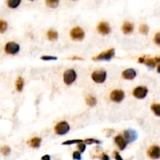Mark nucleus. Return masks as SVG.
<instances>
[{
  "instance_id": "36",
  "label": "nucleus",
  "mask_w": 160,
  "mask_h": 160,
  "mask_svg": "<svg viewBox=\"0 0 160 160\" xmlns=\"http://www.w3.org/2000/svg\"><path fill=\"white\" fill-rule=\"evenodd\" d=\"M146 57L144 55V56H142V57H140L139 59H138V63H145V60Z\"/></svg>"
},
{
  "instance_id": "19",
  "label": "nucleus",
  "mask_w": 160,
  "mask_h": 160,
  "mask_svg": "<svg viewBox=\"0 0 160 160\" xmlns=\"http://www.w3.org/2000/svg\"><path fill=\"white\" fill-rule=\"evenodd\" d=\"M85 101H86L87 105H89V106L93 107L97 104L96 98L92 96V95H88V96H87L86 99H85Z\"/></svg>"
},
{
  "instance_id": "3",
  "label": "nucleus",
  "mask_w": 160,
  "mask_h": 160,
  "mask_svg": "<svg viewBox=\"0 0 160 160\" xmlns=\"http://www.w3.org/2000/svg\"><path fill=\"white\" fill-rule=\"evenodd\" d=\"M107 77V72L104 70H94L91 74V79L97 84H102Z\"/></svg>"
},
{
  "instance_id": "26",
  "label": "nucleus",
  "mask_w": 160,
  "mask_h": 160,
  "mask_svg": "<svg viewBox=\"0 0 160 160\" xmlns=\"http://www.w3.org/2000/svg\"><path fill=\"white\" fill-rule=\"evenodd\" d=\"M84 142L85 143V145H86V144L87 145H91V144H98V145H99V144L102 143L101 141L94 139V138H87V139L84 140Z\"/></svg>"
},
{
  "instance_id": "18",
  "label": "nucleus",
  "mask_w": 160,
  "mask_h": 160,
  "mask_svg": "<svg viewBox=\"0 0 160 160\" xmlns=\"http://www.w3.org/2000/svg\"><path fill=\"white\" fill-rule=\"evenodd\" d=\"M24 79L21 77H19L17 80H16V89H17V91H18L19 92L22 91L23 88H24Z\"/></svg>"
},
{
  "instance_id": "23",
  "label": "nucleus",
  "mask_w": 160,
  "mask_h": 160,
  "mask_svg": "<svg viewBox=\"0 0 160 160\" xmlns=\"http://www.w3.org/2000/svg\"><path fill=\"white\" fill-rule=\"evenodd\" d=\"M84 142V141L81 139H74V140H68L66 142H63L62 143L63 145H74V144H80Z\"/></svg>"
},
{
  "instance_id": "10",
  "label": "nucleus",
  "mask_w": 160,
  "mask_h": 160,
  "mask_svg": "<svg viewBox=\"0 0 160 160\" xmlns=\"http://www.w3.org/2000/svg\"><path fill=\"white\" fill-rule=\"evenodd\" d=\"M148 155L152 159H158L160 157V148L158 145H152L148 150Z\"/></svg>"
},
{
  "instance_id": "12",
  "label": "nucleus",
  "mask_w": 160,
  "mask_h": 160,
  "mask_svg": "<svg viewBox=\"0 0 160 160\" xmlns=\"http://www.w3.org/2000/svg\"><path fill=\"white\" fill-rule=\"evenodd\" d=\"M122 76H123V77L125 80H131L136 77L137 72L135 71V70L132 69V68H129V69H127V70H125L122 73Z\"/></svg>"
},
{
  "instance_id": "27",
  "label": "nucleus",
  "mask_w": 160,
  "mask_h": 160,
  "mask_svg": "<svg viewBox=\"0 0 160 160\" xmlns=\"http://www.w3.org/2000/svg\"><path fill=\"white\" fill-rule=\"evenodd\" d=\"M0 152L2 153V155H4V156H8L11 152V148L9 147V146H3L0 149Z\"/></svg>"
},
{
  "instance_id": "30",
  "label": "nucleus",
  "mask_w": 160,
  "mask_h": 160,
  "mask_svg": "<svg viewBox=\"0 0 160 160\" xmlns=\"http://www.w3.org/2000/svg\"><path fill=\"white\" fill-rule=\"evenodd\" d=\"M73 158L75 160H80L81 159V156H80V152L76 151L73 153Z\"/></svg>"
},
{
  "instance_id": "11",
  "label": "nucleus",
  "mask_w": 160,
  "mask_h": 160,
  "mask_svg": "<svg viewBox=\"0 0 160 160\" xmlns=\"http://www.w3.org/2000/svg\"><path fill=\"white\" fill-rule=\"evenodd\" d=\"M97 30L101 35H109L111 31L110 27H109V24L107 22L99 23V24L98 25V27H97Z\"/></svg>"
},
{
  "instance_id": "8",
  "label": "nucleus",
  "mask_w": 160,
  "mask_h": 160,
  "mask_svg": "<svg viewBox=\"0 0 160 160\" xmlns=\"http://www.w3.org/2000/svg\"><path fill=\"white\" fill-rule=\"evenodd\" d=\"M124 97H125V93L122 90H113L109 95L111 101L116 103L121 102L124 99Z\"/></svg>"
},
{
  "instance_id": "35",
  "label": "nucleus",
  "mask_w": 160,
  "mask_h": 160,
  "mask_svg": "<svg viewBox=\"0 0 160 160\" xmlns=\"http://www.w3.org/2000/svg\"><path fill=\"white\" fill-rule=\"evenodd\" d=\"M41 160H51V157L49 155H45L41 157Z\"/></svg>"
},
{
  "instance_id": "20",
  "label": "nucleus",
  "mask_w": 160,
  "mask_h": 160,
  "mask_svg": "<svg viewBox=\"0 0 160 160\" xmlns=\"http://www.w3.org/2000/svg\"><path fill=\"white\" fill-rule=\"evenodd\" d=\"M45 3L48 7L52 9L57 8L60 4V0H45Z\"/></svg>"
},
{
  "instance_id": "16",
  "label": "nucleus",
  "mask_w": 160,
  "mask_h": 160,
  "mask_svg": "<svg viewBox=\"0 0 160 160\" xmlns=\"http://www.w3.org/2000/svg\"><path fill=\"white\" fill-rule=\"evenodd\" d=\"M41 139L40 138H38V137H35L32 139H31L30 141H28V145L31 146V148H38L40 147L41 145Z\"/></svg>"
},
{
  "instance_id": "29",
  "label": "nucleus",
  "mask_w": 160,
  "mask_h": 160,
  "mask_svg": "<svg viewBox=\"0 0 160 160\" xmlns=\"http://www.w3.org/2000/svg\"><path fill=\"white\" fill-rule=\"evenodd\" d=\"M77 148H78V149H79V152H80V153H82V152H84V151L86 150V145H85L84 142L78 144Z\"/></svg>"
},
{
  "instance_id": "1",
  "label": "nucleus",
  "mask_w": 160,
  "mask_h": 160,
  "mask_svg": "<svg viewBox=\"0 0 160 160\" xmlns=\"http://www.w3.org/2000/svg\"><path fill=\"white\" fill-rule=\"evenodd\" d=\"M77 72L74 69H69L64 72L63 74V82L66 85H71L74 84L77 79Z\"/></svg>"
},
{
  "instance_id": "32",
  "label": "nucleus",
  "mask_w": 160,
  "mask_h": 160,
  "mask_svg": "<svg viewBox=\"0 0 160 160\" xmlns=\"http://www.w3.org/2000/svg\"><path fill=\"white\" fill-rule=\"evenodd\" d=\"M113 156H114V158H115L116 160H123L118 152H114Z\"/></svg>"
},
{
  "instance_id": "24",
  "label": "nucleus",
  "mask_w": 160,
  "mask_h": 160,
  "mask_svg": "<svg viewBox=\"0 0 160 160\" xmlns=\"http://www.w3.org/2000/svg\"><path fill=\"white\" fill-rule=\"evenodd\" d=\"M8 29V24L3 20H0V33H5Z\"/></svg>"
},
{
  "instance_id": "6",
  "label": "nucleus",
  "mask_w": 160,
  "mask_h": 160,
  "mask_svg": "<svg viewBox=\"0 0 160 160\" xmlns=\"http://www.w3.org/2000/svg\"><path fill=\"white\" fill-rule=\"evenodd\" d=\"M5 52L9 55H16L20 52L21 47L14 41H9L5 45Z\"/></svg>"
},
{
  "instance_id": "14",
  "label": "nucleus",
  "mask_w": 160,
  "mask_h": 160,
  "mask_svg": "<svg viewBox=\"0 0 160 160\" xmlns=\"http://www.w3.org/2000/svg\"><path fill=\"white\" fill-rule=\"evenodd\" d=\"M160 62L159 57H155V58H148V59H145V63L147 66L150 68H154L157 63H159Z\"/></svg>"
},
{
  "instance_id": "5",
  "label": "nucleus",
  "mask_w": 160,
  "mask_h": 160,
  "mask_svg": "<svg viewBox=\"0 0 160 160\" xmlns=\"http://www.w3.org/2000/svg\"><path fill=\"white\" fill-rule=\"evenodd\" d=\"M70 129V125L66 121L60 122L55 127V131L58 135H65L69 132Z\"/></svg>"
},
{
  "instance_id": "28",
  "label": "nucleus",
  "mask_w": 160,
  "mask_h": 160,
  "mask_svg": "<svg viewBox=\"0 0 160 160\" xmlns=\"http://www.w3.org/2000/svg\"><path fill=\"white\" fill-rule=\"evenodd\" d=\"M58 58L56 56H52V55H43L41 56V60H45V61H52V60H56Z\"/></svg>"
},
{
  "instance_id": "7",
  "label": "nucleus",
  "mask_w": 160,
  "mask_h": 160,
  "mask_svg": "<svg viewBox=\"0 0 160 160\" xmlns=\"http://www.w3.org/2000/svg\"><path fill=\"white\" fill-rule=\"evenodd\" d=\"M148 90L145 86H138L133 90V95L138 99H145L148 94Z\"/></svg>"
},
{
  "instance_id": "25",
  "label": "nucleus",
  "mask_w": 160,
  "mask_h": 160,
  "mask_svg": "<svg viewBox=\"0 0 160 160\" xmlns=\"http://www.w3.org/2000/svg\"><path fill=\"white\" fill-rule=\"evenodd\" d=\"M139 31H140V33L142 34V35H148V31H149V27H148V25L142 24L139 27Z\"/></svg>"
},
{
  "instance_id": "2",
  "label": "nucleus",
  "mask_w": 160,
  "mask_h": 160,
  "mask_svg": "<svg viewBox=\"0 0 160 160\" xmlns=\"http://www.w3.org/2000/svg\"><path fill=\"white\" fill-rule=\"evenodd\" d=\"M114 55H115V49H109L107 51L102 52L99 55L92 58V60H96V61H109L114 57Z\"/></svg>"
},
{
  "instance_id": "9",
  "label": "nucleus",
  "mask_w": 160,
  "mask_h": 160,
  "mask_svg": "<svg viewBox=\"0 0 160 160\" xmlns=\"http://www.w3.org/2000/svg\"><path fill=\"white\" fill-rule=\"evenodd\" d=\"M123 134H124V139L126 140L127 144L132 143V142L136 141L137 138H138V133L134 130H126L124 133H123Z\"/></svg>"
},
{
  "instance_id": "34",
  "label": "nucleus",
  "mask_w": 160,
  "mask_h": 160,
  "mask_svg": "<svg viewBox=\"0 0 160 160\" xmlns=\"http://www.w3.org/2000/svg\"><path fill=\"white\" fill-rule=\"evenodd\" d=\"M101 159L102 160H109V157L108 155H106L104 153V154H102V156H101Z\"/></svg>"
},
{
  "instance_id": "22",
  "label": "nucleus",
  "mask_w": 160,
  "mask_h": 160,
  "mask_svg": "<svg viewBox=\"0 0 160 160\" xmlns=\"http://www.w3.org/2000/svg\"><path fill=\"white\" fill-rule=\"evenodd\" d=\"M151 109L156 116H160V105L158 103H154L151 105Z\"/></svg>"
},
{
  "instance_id": "37",
  "label": "nucleus",
  "mask_w": 160,
  "mask_h": 160,
  "mask_svg": "<svg viewBox=\"0 0 160 160\" xmlns=\"http://www.w3.org/2000/svg\"><path fill=\"white\" fill-rule=\"evenodd\" d=\"M30 1H34V0H30Z\"/></svg>"
},
{
  "instance_id": "31",
  "label": "nucleus",
  "mask_w": 160,
  "mask_h": 160,
  "mask_svg": "<svg viewBox=\"0 0 160 160\" xmlns=\"http://www.w3.org/2000/svg\"><path fill=\"white\" fill-rule=\"evenodd\" d=\"M154 41L156 45H160V33H159V32L158 33H156V36H155Z\"/></svg>"
},
{
  "instance_id": "15",
  "label": "nucleus",
  "mask_w": 160,
  "mask_h": 160,
  "mask_svg": "<svg viewBox=\"0 0 160 160\" xmlns=\"http://www.w3.org/2000/svg\"><path fill=\"white\" fill-rule=\"evenodd\" d=\"M133 31V25L131 22H125L122 26V31L125 35H129Z\"/></svg>"
},
{
  "instance_id": "4",
  "label": "nucleus",
  "mask_w": 160,
  "mask_h": 160,
  "mask_svg": "<svg viewBox=\"0 0 160 160\" xmlns=\"http://www.w3.org/2000/svg\"><path fill=\"white\" fill-rule=\"evenodd\" d=\"M70 35L72 39H74L75 41H82L84 38L85 34L84 31L81 27H75L70 30Z\"/></svg>"
},
{
  "instance_id": "33",
  "label": "nucleus",
  "mask_w": 160,
  "mask_h": 160,
  "mask_svg": "<svg viewBox=\"0 0 160 160\" xmlns=\"http://www.w3.org/2000/svg\"><path fill=\"white\" fill-rule=\"evenodd\" d=\"M69 60H84V59L81 57H80V56H77V55H73V56H71V57H69L68 58Z\"/></svg>"
},
{
  "instance_id": "17",
  "label": "nucleus",
  "mask_w": 160,
  "mask_h": 160,
  "mask_svg": "<svg viewBox=\"0 0 160 160\" xmlns=\"http://www.w3.org/2000/svg\"><path fill=\"white\" fill-rule=\"evenodd\" d=\"M47 38L49 41H56L59 38V34L55 30H49L47 32Z\"/></svg>"
},
{
  "instance_id": "21",
  "label": "nucleus",
  "mask_w": 160,
  "mask_h": 160,
  "mask_svg": "<svg viewBox=\"0 0 160 160\" xmlns=\"http://www.w3.org/2000/svg\"><path fill=\"white\" fill-rule=\"evenodd\" d=\"M21 0H8L7 6L11 9H16L21 5Z\"/></svg>"
},
{
  "instance_id": "13",
  "label": "nucleus",
  "mask_w": 160,
  "mask_h": 160,
  "mask_svg": "<svg viewBox=\"0 0 160 160\" xmlns=\"http://www.w3.org/2000/svg\"><path fill=\"white\" fill-rule=\"evenodd\" d=\"M114 141H115V143L116 144L117 146L119 147V148L120 150H124L126 148L127 145V142H126V140L124 139L122 135H117L116 136L115 138H114Z\"/></svg>"
}]
</instances>
